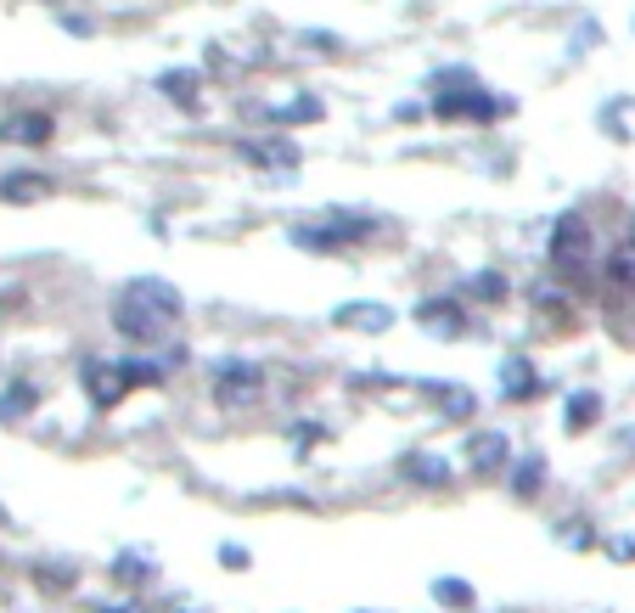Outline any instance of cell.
<instances>
[{
  "label": "cell",
  "mask_w": 635,
  "mask_h": 613,
  "mask_svg": "<svg viewBox=\"0 0 635 613\" xmlns=\"http://www.w3.org/2000/svg\"><path fill=\"white\" fill-rule=\"evenodd\" d=\"M292 237V248H310V254H337V248H355L344 231H337L332 220H304V225H292L287 231Z\"/></svg>",
  "instance_id": "cell-14"
},
{
  "label": "cell",
  "mask_w": 635,
  "mask_h": 613,
  "mask_svg": "<svg viewBox=\"0 0 635 613\" xmlns=\"http://www.w3.org/2000/svg\"><path fill=\"white\" fill-rule=\"evenodd\" d=\"M79 383H85V394H90L96 411H113V405L130 394V377H124V366H113V360H85Z\"/></svg>",
  "instance_id": "cell-9"
},
{
  "label": "cell",
  "mask_w": 635,
  "mask_h": 613,
  "mask_svg": "<svg viewBox=\"0 0 635 613\" xmlns=\"http://www.w3.org/2000/svg\"><path fill=\"white\" fill-rule=\"evenodd\" d=\"M113 575H119L124 586H130V580L141 586V580H153V557H130V551H124V557L113 562Z\"/></svg>",
  "instance_id": "cell-24"
},
{
  "label": "cell",
  "mask_w": 635,
  "mask_h": 613,
  "mask_svg": "<svg viewBox=\"0 0 635 613\" xmlns=\"http://www.w3.org/2000/svg\"><path fill=\"white\" fill-rule=\"evenodd\" d=\"M467 293H472V299H483V304H501L512 288H506V276H501V270H478Z\"/></svg>",
  "instance_id": "cell-23"
},
{
  "label": "cell",
  "mask_w": 635,
  "mask_h": 613,
  "mask_svg": "<svg viewBox=\"0 0 635 613\" xmlns=\"http://www.w3.org/2000/svg\"><path fill=\"white\" fill-rule=\"evenodd\" d=\"M220 562H231V569H248V546H220Z\"/></svg>",
  "instance_id": "cell-25"
},
{
  "label": "cell",
  "mask_w": 635,
  "mask_h": 613,
  "mask_svg": "<svg viewBox=\"0 0 635 613\" xmlns=\"http://www.w3.org/2000/svg\"><path fill=\"white\" fill-rule=\"evenodd\" d=\"M158 90H164L175 108H186V113L203 108V74H198V68H164V74H158Z\"/></svg>",
  "instance_id": "cell-13"
},
{
  "label": "cell",
  "mask_w": 635,
  "mask_h": 613,
  "mask_svg": "<svg viewBox=\"0 0 635 613\" xmlns=\"http://www.w3.org/2000/svg\"><path fill=\"white\" fill-rule=\"evenodd\" d=\"M608 551H613L619 562H630V557H635V535H619V540H608Z\"/></svg>",
  "instance_id": "cell-26"
},
{
  "label": "cell",
  "mask_w": 635,
  "mask_h": 613,
  "mask_svg": "<svg viewBox=\"0 0 635 613\" xmlns=\"http://www.w3.org/2000/svg\"><path fill=\"white\" fill-rule=\"evenodd\" d=\"M461 461H472V473H506L512 467V439L501 428H472L461 445Z\"/></svg>",
  "instance_id": "cell-8"
},
{
  "label": "cell",
  "mask_w": 635,
  "mask_h": 613,
  "mask_svg": "<svg viewBox=\"0 0 635 613\" xmlns=\"http://www.w3.org/2000/svg\"><path fill=\"white\" fill-rule=\"evenodd\" d=\"M608 281H613V288H635V237H624L608 254Z\"/></svg>",
  "instance_id": "cell-22"
},
{
  "label": "cell",
  "mask_w": 635,
  "mask_h": 613,
  "mask_svg": "<svg viewBox=\"0 0 635 613\" xmlns=\"http://www.w3.org/2000/svg\"><path fill=\"white\" fill-rule=\"evenodd\" d=\"M427 113L445 119V124H495V119H512L517 102H512V97H495V90H483L478 79H456V85H445V90L427 102Z\"/></svg>",
  "instance_id": "cell-3"
},
{
  "label": "cell",
  "mask_w": 635,
  "mask_h": 613,
  "mask_svg": "<svg viewBox=\"0 0 635 613\" xmlns=\"http://www.w3.org/2000/svg\"><path fill=\"white\" fill-rule=\"evenodd\" d=\"M591 259H597V231L584 214H557L552 220V237H546V265L557 270V281H568V288H579L584 276H591Z\"/></svg>",
  "instance_id": "cell-2"
},
{
  "label": "cell",
  "mask_w": 635,
  "mask_h": 613,
  "mask_svg": "<svg viewBox=\"0 0 635 613\" xmlns=\"http://www.w3.org/2000/svg\"><path fill=\"white\" fill-rule=\"evenodd\" d=\"M34 405H40V389L34 383H12L7 394H0V422H23Z\"/></svg>",
  "instance_id": "cell-20"
},
{
  "label": "cell",
  "mask_w": 635,
  "mask_h": 613,
  "mask_svg": "<svg viewBox=\"0 0 635 613\" xmlns=\"http://www.w3.org/2000/svg\"><path fill=\"white\" fill-rule=\"evenodd\" d=\"M400 473H405L411 484H422V490H445V484L456 479V467H450V456H433V450H411V456L400 461Z\"/></svg>",
  "instance_id": "cell-12"
},
{
  "label": "cell",
  "mask_w": 635,
  "mask_h": 613,
  "mask_svg": "<svg viewBox=\"0 0 635 613\" xmlns=\"http://www.w3.org/2000/svg\"><path fill=\"white\" fill-rule=\"evenodd\" d=\"M52 192V180H45L40 169H12V175H0V203H34Z\"/></svg>",
  "instance_id": "cell-17"
},
{
  "label": "cell",
  "mask_w": 635,
  "mask_h": 613,
  "mask_svg": "<svg viewBox=\"0 0 635 613\" xmlns=\"http://www.w3.org/2000/svg\"><path fill=\"white\" fill-rule=\"evenodd\" d=\"M495 394H501L506 405H528V400L546 394V377H541V366H534L528 355H506V360H501V377H495Z\"/></svg>",
  "instance_id": "cell-7"
},
{
  "label": "cell",
  "mask_w": 635,
  "mask_h": 613,
  "mask_svg": "<svg viewBox=\"0 0 635 613\" xmlns=\"http://www.w3.org/2000/svg\"><path fill=\"white\" fill-rule=\"evenodd\" d=\"M52 135H57L52 113H12V119H0V141H12V147H45Z\"/></svg>",
  "instance_id": "cell-11"
},
{
  "label": "cell",
  "mask_w": 635,
  "mask_h": 613,
  "mask_svg": "<svg viewBox=\"0 0 635 613\" xmlns=\"http://www.w3.org/2000/svg\"><path fill=\"white\" fill-rule=\"evenodd\" d=\"M433 602L438 608H450V613H472V586L467 580H433Z\"/></svg>",
  "instance_id": "cell-21"
},
{
  "label": "cell",
  "mask_w": 635,
  "mask_h": 613,
  "mask_svg": "<svg viewBox=\"0 0 635 613\" xmlns=\"http://www.w3.org/2000/svg\"><path fill=\"white\" fill-rule=\"evenodd\" d=\"M400 315H394V304H377V299H360V304H344V310H332V326H349V333H388Z\"/></svg>",
  "instance_id": "cell-10"
},
{
  "label": "cell",
  "mask_w": 635,
  "mask_h": 613,
  "mask_svg": "<svg viewBox=\"0 0 635 613\" xmlns=\"http://www.w3.org/2000/svg\"><path fill=\"white\" fill-rule=\"evenodd\" d=\"M506 484H512V495H517V501H534V495L546 490V456H541V450L512 456V467H506Z\"/></svg>",
  "instance_id": "cell-15"
},
{
  "label": "cell",
  "mask_w": 635,
  "mask_h": 613,
  "mask_svg": "<svg viewBox=\"0 0 635 613\" xmlns=\"http://www.w3.org/2000/svg\"><path fill=\"white\" fill-rule=\"evenodd\" d=\"M433 400H438V411H445L450 422H467V416L478 411L472 389H461V383H433Z\"/></svg>",
  "instance_id": "cell-19"
},
{
  "label": "cell",
  "mask_w": 635,
  "mask_h": 613,
  "mask_svg": "<svg viewBox=\"0 0 635 613\" xmlns=\"http://www.w3.org/2000/svg\"><path fill=\"white\" fill-rule=\"evenodd\" d=\"M180 315H186V299H180L175 281L135 276V281H124V293L113 299V333L130 338L135 349H164L175 338Z\"/></svg>",
  "instance_id": "cell-1"
},
{
  "label": "cell",
  "mask_w": 635,
  "mask_h": 613,
  "mask_svg": "<svg viewBox=\"0 0 635 613\" xmlns=\"http://www.w3.org/2000/svg\"><path fill=\"white\" fill-rule=\"evenodd\" d=\"M236 158H242V164H254V169H265L270 180H287L292 169L304 164V147H299L292 135L270 130V135H242V141H236Z\"/></svg>",
  "instance_id": "cell-4"
},
{
  "label": "cell",
  "mask_w": 635,
  "mask_h": 613,
  "mask_svg": "<svg viewBox=\"0 0 635 613\" xmlns=\"http://www.w3.org/2000/svg\"><path fill=\"white\" fill-rule=\"evenodd\" d=\"M321 113H326L321 97H292V102H281V108H259V119L276 124V130H287V124H315Z\"/></svg>",
  "instance_id": "cell-18"
},
{
  "label": "cell",
  "mask_w": 635,
  "mask_h": 613,
  "mask_svg": "<svg viewBox=\"0 0 635 613\" xmlns=\"http://www.w3.org/2000/svg\"><path fill=\"white\" fill-rule=\"evenodd\" d=\"M411 315H416V326L427 338H461L467 333V304L450 299V293H427Z\"/></svg>",
  "instance_id": "cell-6"
},
{
  "label": "cell",
  "mask_w": 635,
  "mask_h": 613,
  "mask_svg": "<svg viewBox=\"0 0 635 613\" xmlns=\"http://www.w3.org/2000/svg\"><path fill=\"white\" fill-rule=\"evenodd\" d=\"M259 394H265L259 360H214V400L220 405H254Z\"/></svg>",
  "instance_id": "cell-5"
},
{
  "label": "cell",
  "mask_w": 635,
  "mask_h": 613,
  "mask_svg": "<svg viewBox=\"0 0 635 613\" xmlns=\"http://www.w3.org/2000/svg\"><path fill=\"white\" fill-rule=\"evenodd\" d=\"M630 225H635V220H630Z\"/></svg>",
  "instance_id": "cell-27"
},
{
  "label": "cell",
  "mask_w": 635,
  "mask_h": 613,
  "mask_svg": "<svg viewBox=\"0 0 635 613\" xmlns=\"http://www.w3.org/2000/svg\"><path fill=\"white\" fill-rule=\"evenodd\" d=\"M597 422H602V394L597 389H573L568 405H562V428L584 434V428H597Z\"/></svg>",
  "instance_id": "cell-16"
}]
</instances>
